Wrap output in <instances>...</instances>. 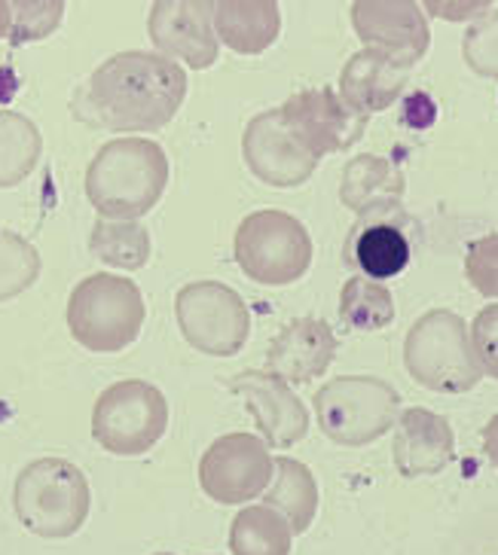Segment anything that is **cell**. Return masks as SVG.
Returning a JSON list of instances; mask_svg holds the SVG:
<instances>
[{
	"mask_svg": "<svg viewBox=\"0 0 498 555\" xmlns=\"http://www.w3.org/2000/svg\"><path fill=\"white\" fill-rule=\"evenodd\" d=\"M187 99V70L159 52L129 50L101 62L71 99L77 122L99 131H159Z\"/></svg>",
	"mask_w": 498,
	"mask_h": 555,
	"instance_id": "obj_1",
	"label": "cell"
},
{
	"mask_svg": "<svg viewBox=\"0 0 498 555\" xmlns=\"http://www.w3.org/2000/svg\"><path fill=\"white\" fill-rule=\"evenodd\" d=\"M168 156L156 141H107L86 168V198L104 220H141L168 186Z\"/></svg>",
	"mask_w": 498,
	"mask_h": 555,
	"instance_id": "obj_2",
	"label": "cell"
},
{
	"mask_svg": "<svg viewBox=\"0 0 498 555\" xmlns=\"http://www.w3.org/2000/svg\"><path fill=\"white\" fill-rule=\"evenodd\" d=\"M89 479L65 457H37L16 476L13 509L37 538H74L89 519Z\"/></svg>",
	"mask_w": 498,
	"mask_h": 555,
	"instance_id": "obj_3",
	"label": "cell"
},
{
	"mask_svg": "<svg viewBox=\"0 0 498 555\" xmlns=\"http://www.w3.org/2000/svg\"><path fill=\"white\" fill-rule=\"evenodd\" d=\"M144 296L138 284L123 275L84 278L67 299V330L86 351L117 354L141 336L144 327Z\"/></svg>",
	"mask_w": 498,
	"mask_h": 555,
	"instance_id": "obj_4",
	"label": "cell"
},
{
	"mask_svg": "<svg viewBox=\"0 0 498 555\" xmlns=\"http://www.w3.org/2000/svg\"><path fill=\"white\" fill-rule=\"evenodd\" d=\"M404 363L407 373L434 393H468L483 378L468 324L447 309L425 311L410 327Z\"/></svg>",
	"mask_w": 498,
	"mask_h": 555,
	"instance_id": "obj_5",
	"label": "cell"
},
{
	"mask_svg": "<svg viewBox=\"0 0 498 555\" xmlns=\"http://www.w3.org/2000/svg\"><path fill=\"white\" fill-rule=\"evenodd\" d=\"M312 409L328 440L358 449L395 427L400 393L385 378L340 376L318 388Z\"/></svg>",
	"mask_w": 498,
	"mask_h": 555,
	"instance_id": "obj_6",
	"label": "cell"
},
{
	"mask_svg": "<svg viewBox=\"0 0 498 555\" xmlns=\"http://www.w3.org/2000/svg\"><path fill=\"white\" fill-rule=\"evenodd\" d=\"M233 254L245 278L264 287H288L309 272L312 238L294 214L264 208L239 223Z\"/></svg>",
	"mask_w": 498,
	"mask_h": 555,
	"instance_id": "obj_7",
	"label": "cell"
},
{
	"mask_svg": "<svg viewBox=\"0 0 498 555\" xmlns=\"http://www.w3.org/2000/svg\"><path fill=\"white\" fill-rule=\"evenodd\" d=\"M166 430V397L144 378L114 382L101 391L92 409V440L117 457L148 455Z\"/></svg>",
	"mask_w": 498,
	"mask_h": 555,
	"instance_id": "obj_8",
	"label": "cell"
},
{
	"mask_svg": "<svg viewBox=\"0 0 498 555\" xmlns=\"http://www.w3.org/2000/svg\"><path fill=\"white\" fill-rule=\"evenodd\" d=\"M175 318L183 339L208 358H235L251 336V311L233 287L193 281L175 296Z\"/></svg>",
	"mask_w": 498,
	"mask_h": 555,
	"instance_id": "obj_9",
	"label": "cell"
},
{
	"mask_svg": "<svg viewBox=\"0 0 498 555\" xmlns=\"http://www.w3.org/2000/svg\"><path fill=\"white\" fill-rule=\"evenodd\" d=\"M276 476V457L266 442L248 430H235L217 437L200 461L202 491L224 506L251 504L257 494L269 489Z\"/></svg>",
	"mask_w": 498,
	"mask_h": 555,
	"instance_id": "obj_10",
	"label": "cell"
},
{
	"mask_svg": "<svg viewBox=\"0 0 498 555\" xmlns=\"http://www.w3.org/2000/svg\"><path fill=\"white\" fill-rule=\"evenodd\" d=\"M419 238V223L404 211L400 202H385L370 211L358 214L346 238V266L358 269L370 281L400 275Z\"/></svg>",
	"mask_w": 498,
	"mask_h": 555,
	"instance_id": "obj_11",
	"label": "cell"
},
{
	"mask_svg": "<svg viewBox=\"0 0 498 555\" xmlns=\"http://www.w3.org/2000/svg\"><path fill=\"white\" fill-rule=\"evenodd\" d=\"M352 28L365 50H373L410 70L425 59L432 31L422 7L413 0H358L352 3Z\"/></svg>",
	"mask_w": 498,
	"mask_h": 555,
	"instance_id": "obj_12",
	"label": "cell"
},
{
	"mask_svg": "<svg viewBox=\"0 0 498 555\" xmlns=\"http://www.w3.org/2000/svg\"><path fill=\"white\" fill-rule=\"evenodd\" d=\"M282 119L316 159L349 150L367 131V116L355 114L333 89H303L284 101Z\"/></svg>",
	"mask_w": 498,
	"mask_h": 555,
	"instance_id": "obj_13",
	"label": "cell"
},
{
	"mask_svg": "<svg viewBox=\"0 0 498 555\" xmlns=\"http://www.w3.org/2000/svg\"><path fill=\"white\" fill-rule=\"evenodd\" d=\"M153 47L171 62L205 70L220 55L212 0H159L148 18Z\"/></svg>",
	"mask_w": 498,
	"mask_h": 555,
	"instance_id": "obj_14",
	"label": "cell"
},
{
	"mask_svg": "<svg viewBox=\"0 0 498 555\" xmlns=\"http://www.w3.org/2000/svg\"><path fill=\"white\" fill-rule=\"evenodd\" d=\"M242 156L251 175L276 190H294L306 183L321 163L284 126L282 111H264L251 119L242 134Z\"/></svg>",
	"mask_w": 498,
	"mask_h": 555,
	"instance_id": "obj_15",
	"label": "cell"
},
{
	"mask_svg": "<svg viewBox=\"0 0 498 555\" xmlns=\"http://www.w3.org/2000/svg\"><path fill=\"white\" fill-rule=\"evenodd\" d=\"M230 391L245 397L266 446L291 449L309 434V409L303 406V400L282 376L269 370H248L230 378Z\"/></svg>",
	"mask_w": 498,
	"mask_h": 555,
	"instance_id": "obj_16",
	"label": "cell"
},
{
	"mask_svg": "<svg viewBox=\"0 0 498 555\" xmlns=\"http://www.w3.org/2000/svg\"><path fill=\"white\" fill-rule=\"evenodd\" d=\"M392 455H395V470L404 479L440 474L456 457L452 425L432 409H404V415L398 418V434L392 442Z\"/></svg>",
	"mask_w": 498,
	"mask_h": 555,
	"instance_id": "obj_17",
	"label": "cell"
},
{
	"mask_svg": "<svg viewBox=\"0 0 498 555\" xmlns=\"http://www.w3.org/2000/svg\"><path fill=\"white\" fill-rule=\"evenodd\" d=\"M336 358V336L321 318H297L276 336L266 354V370L288 385H309L331 370Z\"/></svg>",
	"mask_w": 498,
	"mask_h": 555,
	"instance_id": "obj_18",
	"label": "cell"
},
{
	"mask_svg": "<svg viewBox=\"0 0 498 555\" xmlns=\"http://www.w3.org/2000/svg\"><path fill=\"white\" fill-rule=\"evenodd\" d=\"M407 80H410V70L388 62L380 52L361 50L352 55L340 74V99L346 101L355 114L370 119V114L392 107L404 95Z\"/></svg>",
	"mask_w": 498,
	"mask_h": 555,
	"instance_id": "obj_19",
	"label": "cell"
},
{
	"mask_svg": "<svg viewBox=\"0 0 498 555\" xmlns=\"http://www.w3.org/2000/svg\"><path fill=\"white\" fill-rule=\"evenodd\" d=\"M282 31V10L272 0H220L215 3V34L239 55H260Z\"/></svg>",
	"mask_w": 498,
	"mask_h": 555,
	"instance_id": "obj_20",
	"label": "cell"
},
{
	"mask_svg": "<svg viewBox=\"0 0 498 555\" xmlns=\"http://www.w3.org/2000/svg\"><path fill=\"white\" fill-rule=\"evenodd\" d=\"M404 186H407V180L398 165L382 159V156H373V153H365L346 165L340 198L349 211L365 214L385 202H400Z\"/></svg>",
	"mask_w": 498,
	"mask_h": 555,
	"instance_id": "obj_21",
	"label": "cell"
},
{
	"mask_svg": "<svg viewBox=\"0 0 498 555\" xmlns=\"http://www.w3.org/2000/svg\"><path fill=\"white\" fill-rule=\"evenodd\" d=\"M264 494V504L282 513L294 534H306L316 522L318 482L312 470L294 457H276V476Z\"/></svg>",
	"mask_w": 498,
	"mask_h": 555,
	"instance_id": "obj_22",
	"label": "cell"
},
{
	"mask_svg": "<svg viewBox=\"0 0 498 555\" xmlns=\"http://www.w3.org/2000/svg\"><path fill=\"white\" fill-rule=\"evenodd\" d=\"M294 531L272 506H242L230 525L233 555H291Z\"/></svg>",
	"mask_w": 498,
	"mask_h": 555,
	"instance_id": "obj_23",
	"label": "cell"
},
{
	"mask_svg": "<svg viewBox=\"0 0 498 555\" xmlns=\"http://www.w3.org/2000/svg\"><path fill=\"white\" fill-rule=\"evenodd\" d=\"M89 250H92V257H99L101 262H107L114 269L138 272L148 266L153 242H150V232L141 220L99 217L92 227V235H89Z\"/></svg>",
	"mask_w": 498,
	"mask_h": 555,
	"instance_id": "obj_24",
	"label": "cell"
},
{
	"mask_svg": "<svg viewBox=\"0 0 498 555\" xmlns=\"http://www.w3.org/2000/svg\"><path fill=\"white\" fill-rule=\"evenodd\" d=\"M43 153V134L28 116L0 111V190H13L31 175Z\"/></svg>",
	"mask_w": 498,
	"mask_h": 555,
	"instance_id": "obj_25",
	"label": "cell"
},
{
	"mask_svg": "<svg viewBox=\"0 0 498 555\" xmlns=\"http://www.w3.org/2000/svg\"><path fill=\"white\" fill-rule=\"evenodd\" d=\"M340 318L349 330L373 333L388 327L395 321V296L380 281H370L365 275L349 278L340 294Z\"/></svg>",
	"mask_w": 498,
	"mask_h": 555,
	"instance_id": "obj_26",
	"label": "cell"
},
{
	"mask_svg": "<svg viewBox=\"0 0 498 555\" xmlns=\"http://www.w3.org/2000/svg\"><path fill=\"white\" fill-rule=\"evenodd\" d=\"M43 269L40 250L18 232L0 229V302L16 299L37 284Z\"/></svg>",
	"mask_w": 498,
	"mask_h": 555,
	"instance_id": "obj_27",
	"label": "cell"
},
{
	"mask_svg": "<svg viewBox=\"0 0 498 555\" xmlns=\"http://www.w3.org/2000/svg\"><path fill=\"white\" fill-rule=\"evenodd\" d=\"M10 34L7 40L13 47L22 43H37L43 37H50L65 16V3L62 0H10Z\"/></svg>",
	"mask_w": 498,
	"mask_h": 555,
	"instance_id": "obj_28",
	"label": "cell"
},
{
	"mask_svg": "<svg viewBox=\"0 0 498 555\" xmlns=\"http://www.w3.org/2000/svg\"><path fill=\"white\" fill-rule=\"evenodd\" d=\"M462 55L474 74L498 80V10H486L474 18L462 40Z\"/></svg>",
	"mask_w": 498,
	"mask_h": 555,
	"instance_id": "obj_29",
	"label": "cell"
},
{
	"mask_svg": "<svg viewBox=\"0 0 498 555\" xmlns=\"http://www.w3.org/2000/svg\"><path fill=\"white\" fill-rule=\"evenodd\" d=\"M465 278L486 299H498V232L471 242L465 254Z\"/></svg>",
	"mask_w": 498,
	"mask_h": 555,
	"instance_id": "obj_30",
	"label": "cell"
},
{
	"mask_svg": "<svg viewBox=\"0 0 498 555\" xmlns=\"http://www.w3.org/2000/svg\"><path fill=\"white\" fill-rule=\"evenodd\" d=\"M471 345H474L483 376L498 378V302L477 311L471 324Z\"/></svg>",
	"mask_w": 498,
	"mask_h": 555,
	"instance_id": "obj_31",
	"label": "cell"
},
{
	"mask_svg": "<svg viewBox=\"0 0 498 555\" xmlns=\"http://www.w3.org/2000/svg\"><path fill=\"white\" fill-rule=\"evenodd\" d=\"M432 13H440V16H474V13H486L489 3H429Z\"/></svg>",
	"mask_w": 498,
	"mask_h": 555,
	"instance_id": "obj_32",
	"label": "cell"
},
{
	"mask_svg": "<svg viewBox=\"0 0 498 555\" xmlns=\"http://www.w3.org/2000/svg\"><path fill=\"white\" fill-rule=\"evenodd\" d=\"M483 455L489 457V464L498 470V415H493L483 427Z\"/></svg>",
	"mask_w": 498,
	"mask_h": 555,
	"instance_id": "obj_33",
	"label": "cell"
},
{
	"mask_svg": "<svg viewBox=\"0 0 498 555\" xmlns=\"http://www.w3.org/2000/svg\"><path fill=\"white\" fill-rule=\"evenodd\" d=\"M10 22H13V13H10V0H0V40L10 34Z\"/></svg>",
	"mask_w": 498,
	"mask_h": 555,
	"instance_id": "obj_34",
	"label": "cell"
},
{
	"mask_svg": "<svg viewBox=\"0 0 498 555\" xmlns=\"http://www.w3.org/2000/svg\"><path fill=\"white\" fill-rule=\"evenodd\" d=\"M156 555H171V553H156Z\"/></svg>",
	"mask_w": 498,
	"mask_h": 555,
	"instance_id": "obj_35",
	"label": "cell"
}]
</instances>
